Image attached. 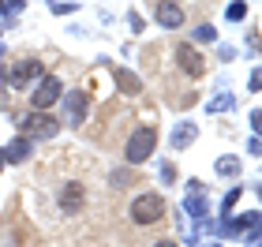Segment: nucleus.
I'll use <instances>...</instances> for the list:
<instances>
[{
  "mask_svg": "<svg viewBox=\"0 0 262 247\" xmlns=\"http://www.w3.org/2000/svg\"><path fill=\"white\" fill-rule=\"evenodd\" d=\"M154 11H158V23H161V27H180V23H184V8H180V4H158Z\"/></svg>",
  "mask_w": 262,
  "mask_h": 247,
  "instance_id": "9",
  "label": "nucleus"
},
{
  "mask_svg": "<svg viewBox=\"0 0 262 247\" xmlns=\"http://www.w3.org/2000/svg\"><path fill=\"white\" fill-rule=\"evenodd\" d=\"M154 247H176V240H161V243H154Z\"/></svg>",
  "mask_w": 262,
  "mask_h": 247,
  "instance_id": "21",
  "label": "nucleus"
},
{
  "mask_svg": "<svg viewBox=\"0 0 262 247\" xmlns=\"http://www.w3.org/2000/svg\"><path fill=\"white\" fill-rule=\"evenodd\" d=\"M217 172L221 176H236V172H240V161H236V158H221L217 161Z\"/></svg>",
  "mask_w": 262,
  "mask_h": 247,
  "instance_id": "16",
  "label": "nucleus"
},
{
  "mask_svg": "<svg viewBox=\"0 0 262 247\" xmlns=\"http://www.w3.org/2000/svg\"><path fill=\"white\" fill-rule=\"evenodd\" d=\"M176 60H180V68H184V72L191 75V79L206 75V60L199 56V49H195L191 41H180V45H176Z\"/></svg>",
  "mask_w": 262,
  "mask_h": 247,
  "instance_id": "4",
  "label": "nucleus"
},
{
  "mask_svg": "<svg viewBox=\"0 0 262 247\" xmlns=\"http://www.w3.org/2000/svg\"><path fill=\"white\" fill-rule=\"evenodd\" d=\"M23 127H27V131H34V135H56V120H49L45 113L27 116V120H23Z\"/></svg>",
  "mask_w": 262,
  "mask_h": 247,
  "instance_id": "8",
  "label": "nucleus"
},
{
  "mask_svg": "<svg viewBox=\"0 0 262 247\" xmlns=\"http://www.w3.org/2000/svg\"><path fill=\"white\" fill-rule=\"evenodd\" d=\"M225 15H229L232 23H240V19L247 15V4H229V8H225Z\"/></svg>",
  "mask_w": 262,
  "mask_h": 247,
  "instance_id": "18",
  "label": "nucleus"
},
{
  "mask_svg": "<svg viewBox=\"0 0 262 247\" xmlns=\"http://www.w3.org/2000/svg\"><path fill=\"white\" fill-rule=\"evenodd\" d=\"M195 41H217V30H213L210 23H202V27L195 30Z\"/></svg>",
  "mask_w": 262,
  "mask_h": 247,
  "instance_id": "17",
  "label": "nucleus"
},
{
  "mask_svg": "<svg viewBox=\"0 0 262 247\" xmlns=\"http://www.w3.org/2000/svg\"><path fill=\"white\" fill-rule=\"evenodd\" d=\"M0 169H4V150H0Z\"/></svg>",
  "mask_w": 262,
  "mask_h": 247,
  "instance_id": "23",
  "label": "nucleus"
},
{
  "mask_svg": "<svg viewBox=\"0 0 262 247\" xmlns=\"http://www.w3.org/2000/svg\"><path fill=\"white\" fill-rule=\"evenodd\" d=\"M79 206H82V187H79V184H68V187H64V195H60V210L75 214Z\"/></svg>",
  "mask_w": 262,
  "mask_h": 247,
  "instance_id": "11",
  "label": "nucleus"
},
{
  "mask_svg": "<svg viewBox=\"0 0 262 247\" xmlns=\"http://www.w3.org/2000/svg\"><path fill=\"white\" fill-rule=\"evenodd\" d=\"M4 105H8V98H4V86H0V109H4Z\"/></svg>",
  "mask_w": 262,
  "mask_h": 247,
  "instance_id": "22",
  "label": "nucleus"
},
{
  "mask_svg": "<svg viewBox=\"0 0 262 247\" xmlns=\"http://www.w3.org/2000/svg\"><path fill=\"white\" fill-rule=\"evenodd\" d=\"M236 198H240V187H232V191L225 195V217H229V210L236 206Z\"/></svg>",
  "mask_w": 262,
  "mask_h": 247,
  "instance_id": "19",
  "label": "nucleus"
},
{
  "mask_svg": "<svg viewBox=\"0 0 262 247\" xmlns=\"http://www.w3.org/2000/svg\"><path fill=\"white\" fill-rule=\"evenodd\" d=\"M154 146H158V131H154V127H139V131H131L127 150H124L127 165H142V161L154 154Z\"/></svg>",
  "mask_w": 262,
  "mask_h": 247,
  "instance_id": "2",
  "label": "nucleus"
},
{
  "mask_svg": "<svg viewBox=\"0 0 262 247\" xmlns=\"http://www.w3.org/2000/svg\"><path fill=\"white\" fill-rule=\"evenodd\" d=\"M64 113H68V120L79 127L82 120H86V94H82V90L68 94V101H64Z\"/></svg>",
  "mask_w": 262,
  "mask_h": 247,
  "instance_id": "7",
  "label": "nucleus"
},
{
  "mask_svg": "<svg viewBox=\"0 0 262 247\" xmlns=\"http://www.w3.org/2000/svg\"><path fill=\"white\" fill-rule=\"evenodd\" d=\"M49 11H56V15H68V11H79V4H49Z\"/></svg>",
  "mask_w": 262,
  "mask_h": 247,
  "instance_id": "20",
  "label": "nucleus"
},
{
  "mask_svg": "<svg viewBox=\"0 0 262 247\" xmlns=\"http://www.w3.org/2000/svg\"><path fill=\"white\" fill-rule=\"evenodd\" d=\"M60 98H64V86H60V79H56V75H41L38 90L30 94V101H34V109H38V113H49Z\"/></svg>",
  "mask_w": 262,
  "mask_h": 247,
  "instance_id": "3",
  "label": "nucleus"
},
{
  "mask_svg": "<svg viewBox=\"0 0 262 247\" xmlns=\"http://www.w3.org/2000/svg\"><path fill=\"white\" fill-rule=\"evenodd\" d=\"M161 217H165V198L161 195L146 191V195H139L135 203H131V221H135V225H158Z\"/></svg>",
  "mask_w": 262,
  "mask_h": 247,
  "instance_id": "1",
  "label": "nucleus"
},
{
  "mask_svg": "<svg viewBox=\"0 0 262 247\" xmlns=\"http://www.w3.org/2000/svg\"><path fill=\"white\" fill-rule=\"evenodd\" d=\"M258 229V214H244V217H225L221 232L225 236H244V232H255Z\"/></svg>",
  "mask_w": 262,
  "mask_h": 247,
  "instance_id": "5",
  "label": "nucleus"
},
{
  "mask_svg": "<svg viewBox=\"0 0 262 247\" xmlns=\"http://www.w3.org/2000/svg\"><path fill=\"white\" fill-rule=\"evenodd\" d=\"M113 75H116V86H120L124 94H139V90H142V79H139L135 72H127V68H116Z\"/></svg>",
  "mask_w": 262,
  "mask_h": 247,
  "instance_id": "10",
  "label": "nucleus"
},
{
  "mask_svg": "<svg viewBox=\"0 0 262 247\" xmlns=\"http://www.w3.org/2000/svg\"><path fill=\"white\" fill-rule=\"evenodd\" d=\"M184 210H187V214H195V217H206L210 203H206V198H202V195H191V198H187V203H184Z\"/></svg>",
  "mask_w": 262,
  "mask_h": 247,
  "instance_id": "14",
  "label": "nucleus"
},
{
  "mask_svg": "<svg viewBox=\"0 0 262 247\" xmlns=\"http://www.w3.org/2000/svg\"><path fill=\"white\" fill-rule=\"evenodd\" d=\"M225 109H232V98H229V94H217V98L206 105V113H225Z\"/></svg>",
  "mask_w": 262,
  "mask_h": 247,
  "instance_id": "15",
  "label": "nucleus"
},
{
  "mask_svg": "<svg viewBox=\"0 0 262 247\" xmlns=\"http://www.w3.org/2000/svg\"><path fill=\"white\" fill-rule=\"evenodd\" d=\"M15 86H27V82H34V79H41V64L38 60H19L15 68H11V75H8Z\"/></svg>",
  "mask_w": 262,
  "mask_h": 247,
  "instance_id": "6",
  "label": "nucleus"
},
{
  "mask_svg": "<svg viewBox=\"0 0 262 247\" xmlns=\"http://www.w3.org/2000/svg\"><path fill=\"white\" fill-rule=\"evenodd\" d=\"M27 154H30V143L27 139H15V143L4 150V161H27Z\"/></svg>",
  "mask_w": 262,
  "mask_h": 247,
  "instance_id": "13",
  "label": "nucleus"
},
{
  "mask_svg": "<svg viewBox=\"0 0 262 247\" xmlns=\"http://www.w3.org/2000/svg\"><path fill=\"white\" fill-rule=\"evenodd\" d=\"M195 135H199V131H195V124H180V127L172 131V146H176V150L191 146V143H195Z\"/></svg>",
  "mask_w": 262,
  "mask_h": 247,
  "instance_id": "12",
  "label": "nucleus"
}]
</instances>
